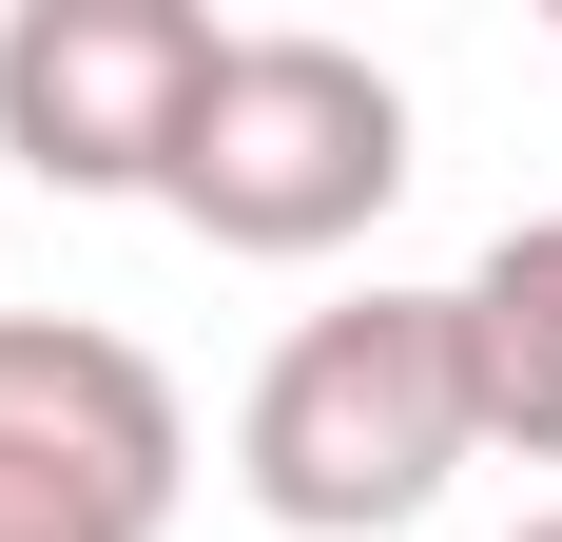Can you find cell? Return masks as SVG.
I'll return each mask as SVG.
<instances>
[{"instance_id":"cell-6","label":"cell","mask_w":562,"mask_h":542,"mask_svg":"<svg viewBox=\"0 0 562 542\" xmlns=\"http://www.w3.org/2000/svg\"><path fill=\"white\" fill-rule=\"evenodd\" d=\"M505 542H562V504H543V523H505Z\"/></svg>"},{"instance_id":"cell-5","label":"cell","mask_w":562,"mask_h":542,"mask_svg":"<svg viewBox=\"0 0 562 542\" xmlns=\"http://www.w3.org/2000/svg\"><path fill=\"white\" fill-rule=\"evenodd\" d=\"M447 310H465V407H485V445L562 465V214L485 233V271H465Z\"/></svg>"},{"instance_id":"cell-1","label":"cell","mask_w":562,"mask_h":542,"mask_svg":"<svg viewBox=\"0 0 562 542\" xmlns=\"http://www.w3.org/2000/svg\"><path fill=\"white\" fill-rule=\"evenodd\" d=\"M447 465H485V407H465V310L447 291H349L252 369L233 407V485L272 504L291 542H389L447 504Z\"/></svg>"},{"instance_id":"cell-3","label":"cell","mask_w":562,"mask_h":542,"mask_svg":"<svg viewBox=\"0 0 562 542\" xmlns=\"http://www.w3.org/2000/svg\"><path fill=\"white\" fill-rule=\"evenodd\" d=\"M194 407L136 329L0 310V542H175Z\"/></svg>"},{"instance_id":"cell-2","label":"cell","mask_w":562,"mask_h":542,"mask_svg":"<svg viewBox=\"0 0 562 542\" xmlns=\"http://www.w3.org/2000/svg\"><path fill=\"white\" fill-rule=\"evenodd\" d=\"M407 194V78L369 39H311V20H233L214 98L175 136L156 214H194L214 252H349V233Z\"/></svg>"},{"instance_id":"cell-4","label":"cell","mask_w":562,"mask_h":542,"mask_svg":"<svg viewBox=\"0 0 562 542\" xmlns=\"http://www.w3.org/2000/svg\"><path fill=\"white\" fill-rule=\"evenodd\" d=\"M233 20L214 0H20L0 20V156L40 194H156Z\"/></svg>"}]
</instances>
